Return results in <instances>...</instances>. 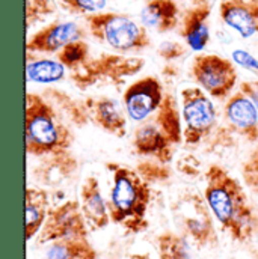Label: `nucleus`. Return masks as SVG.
Here are the masks:
<instances>
[{"instance_id":"1","label":"nucleus","mask_w":258,"mask_h":259,"mask_svg":"<svg viewBox=\"0 0 258 259\" xmlns=\"http://www.w3.org/2000/svg\"><path fill=\"white\" fill-rule=\"evenodd\" d=\"M204 197L207 205L233 241L249 243L258 231L255 214L245 187L225 167L213 163L205 170Z\"/></svg>"},{"instance_id":"2","label":"nucleus","mask_w":258,"mask_h":259,"mask_svg":"<svg viewBox=\"0 0 258 259\" xmlns=\"http://www.w3.org/2000/svg\"><path fill=\"white\" fill-rule=\"evenodd\" d=\"M106 167L112 174V186L109 192L110 222L123 226L129 234H140L148 229L146 219L151 202L150 184L129 166L120 163H107Z\"/></svg>"},{"instance_id":"3","label":"nucleus","mask_w":258,"mask_h":259,"mask_svg":"<svg viewBox=\"0 0 258 259\" xmlns=\"http://www.w3.org/2000/svg\"><path fill=\"white\" fill-rule=\"evenodd\" d=\"M24 140L26 154L40 158L66 152L74 143V134L43 94H26Z\"/></svg>"},{"instance_id":"4","label":"nucleus","mask_w":258,"mask_h":259,"mask_svg":"<svg viewBox=\"0 0 258 259\" xmlns=\"http://www.w3.org/2000/svg\"><path fill=\"white\" fill-rule=\"evenodd\" d=\"M181 119L175 95L166 94L159 110L146 121L137 124L133 131V152L139 157L169 164L175 146L183 142Z\"/></svg>"},{"instance_id":"5","label":"nucleus","mask_w":258,"mask_h":259,"mask_svg":"<svg viewBox=\"0 0 258 259\" xmlns=\"http://www.w3.org/2000/svg\"><path fill=\"white\" fill-rule=\"evenodd\" d=\"M88 32L94 39L107 46L120 55L137 53L151 47L146 27L127 14L98 12L85 17Z\"/></svg>"},{"instance_id":"6","label":"nucleus","mask_w":258,"mask_h":259,"mask_svg":"<svg viewBox=\"0 0 258 259\" xmlns=\"http://www.w3.org/2000/svg\"><path fill=\"white\" fill-rule=\"evenodd\" d=\"M222 125L208 139L207 152H219L237 146L242 139L248 143H258V109L240 91L233 94L224 104Z\"/></svg>"},{"instance_id":"7","label":"nucleus","mask_w":258,"mask_h":259,"mask_svg":"<svg viewBox=\"0 0 258 259\" xmlns=\"http://www.w3.org/2000/svg\"><path fill=\"white\" fill-rule=\"evenodd\" d=\"M172 214L181 234L198 249H213L219 246V237L204 194L188 190L178 196L172 205Z\"/></svg>"},{"instance_id":"8","label":"nucleus","mask_w":258,"mask_h":259,"mask_svg":"<svg viewBox=\"0 0 258 259\" xmlns=\"http://www.w3.org/2000/svg\"><path fill=\"white\" fill-rule=\"evenodd\" d=\"M143 65L145 62L140 58H130L120 53H101L98 56H91L86 64L71 71L69 77L80 91L100 84L120 88L127 78L136 75Z\"/></svg>"},{"instance_id":"9","label":"nucleus","mask_w":258,"mask_h":259,"mask_svg":"<svg viewBox=\"0 0 258 259\" xmlns=\"http://www.w3.org/2000/svg\"><path fill=\"white\" fill-rule=\"evenodd\" d=\"M181 118L186 146H198L208 140L217 125V110L211 97L198 86L181 91Z\"/></svg>"},{"instance_id":"10","label":"nucleus","mask_w":258,"mask_h":259,"mask_svg":"<svg viewBox=\"0 0 258 259\" xmlns=\"http://www.w3.org/2000/svg\"><path fill=\"white\" fill-rule=\"evenodd\" d=\"M191 77L207 95L227 101L237 84L239 74L233 61L219 55H198L191 64Z\"/></svg>"},{"instance_id":"11","label":"nucleus","mask_w":258,"mask_h":259,"mask_svg":"<svg viewBox=\"0 0 258 259\" xmlns=\"http://www.w3.org/2000/svg\"><path fill=\"white\" fill-rule=\"evenodd\" d=\"M88 222L82 212L80 202L68 199L50 208L46 223L36 235V243L43 246L61 240H88Z\"/></svg>"},{"instance_id":"12","label":"nucleus","mask_w":258,"mask_h":259,"mask_svg":"<svg viewBox=\"0 0 258 259\" xmlns=\"http://www.w3.org/2000/svg\"><path fill=\"white\" fill-rule=\"evenodd\" d=\"M162 81L154 75H145L131 83L124 91L123 104L127 118L133 122H143L151 118L165 100Z\"/></svg>"},{"instance_id":"13","label":"nucleus","mask_w":258,"mask_h":259,"mask_svg":"<svg viewBox=\"0 0 258 259\" xmlns=\"http://www.w3.org/2000/svg\"><path fill=\"white\" fill-rule=\"evenodd\" d=\"M85 30L74 21H53L36 30L26 42V53L58 55L69 42L83 39Z\"/></svg>"},{"instance_id":"14","label":"nucleus","mask_w":258,"mask_h":259,"mask_svg":"<svg viewBox=\"0 0 258 259\" xmlns=\"http://www.w3.org/2000/svg\"><path fill=\"white\" fill-rule=\"evenodd\" d=\"M211 0H191V6L183 12L180 36L189 49L204 50L210 42Z\"/></svg>"},{"instance_id":"15","label":"nucleus","mask_w":258,"mask_h":259,"mask_svg":"<svg viewBox=\"0 0 258 259\" xmlns=\"http://www.w3.org/2000/svg\"><path fill=\"white\" fill-rule=\"evenodd\" d=\"M79 170V160L71 152H61L43 157L41 161L33 167L32 177L43 187L58 189L65 184Z\"/></svg>"},{"instance_id":"16","label":"nucleus","mask_w":258,"mask_h":259,"mask_svg":"<svg viewBox=\"0 0 258 259\" xmlns=\"http://www.w3.org/2000/svg\"><path fill=\"white\" fill-rule=\"evenodd\" d=\"M219 15L224 24L242 38L258 33V0H220Z\"/></svg>"},{"instance_id":"17","label":"nucleus","mask_w":258,"mask_h":259,"mask_svg":"<svg viewBox=\"0 0 258 259\" xmlns=\"http://www.w3.org/2000/svg\"><path fill=\"white\" fill-rule=\"evenodd\" d=\"M85 103L89 113V121L95 127L115 137H124L127 134V119L112 98L88 97Z\"/></svg>"},{"instance_id":"18","label":"nucleus","mask_w":258,"mask_h":259,"mask_svg":"<svg viewBox=\"0 0 258 259\" xmlns=\"http://www.w3.org/2000/svg\"><path fill=\"white\" fill-rule=\"evenodd\" d=\"M80 208L82 212L91 226V229H104L109 222V208H107V200L101 193L100 183L95 177H88L82 187H80Z\"/></svg>"},{"instance_id":"19","label":"nucleus","mask_w":258,"mask_h":259,"mask_svg":"<svg viewBox=\"0 0 258 259\" xmlns=\"http://www.w3.org/2000/svg\"><path fill=\"white\" fill-rule=\"evenodd\" d=\"M139 17L143 27L157 33H168L180 24V8L175 0H148Z\"/></svg>"},{"instance_id":"20","label":"nucleus","mask_w":258,"mask_h":259,"mask_svg":"<svg viewBox=\"0 0 258 259\" xmlns=\"http://www.w3.org/2000/svg\"><path fill=\"white\" fill-rule=\"evenodd\" d=\"M50 211V196L46 189L27 187L24 197L26 241H30L43 229Z\"/></svg>"},{"instance_id":"21","label":"nucleus","mask_w":258,"mask_h":259,"mask_svg":"<svg viewBox=\"0 0 258 259\" xmlns=\"http://www.w3.org/2000/svg\"><path fill=\"white\" fill-rule=\"evenodd\" d=\"M43 97L55 106V109H58L61 112V115H64L66 119H69V122H72L76 127H85L89 121V113L86 109V103L85 100H76L72 98L69 94H66L61 89L56 88H49L43 92Z\"/></svg>"},{"instance_id":"22","label":"nucleus","mask_w":258,"mask_h":259,"mask_svg":"<svg viewBox=\"0 0 258 259\" xmlns=\"http://www.w3.org/2000/svg\"><path fill=\"white\" fill-rule=\"evenodd\" d=\"M65 68L58 59L38 58L35 53H26V75L29 81L50 84L65 77Z\"/></svg>"},{"instance_id":"23","label":"nucleus","mask_w":258,"mask_h":259,"mask_svg":"<svg viewBox=\"0 0 258 259\" xmlns=\"http://www.w3.org/2000/svg\"><path fill=\"white\" fill-rule=\"evenodd\" d=\"M43 259H98L89 240H61L49 246Z\"/></svg>"},{"instance_id":"24","label":"nucleus","mask_w":258,"mask_h":259,"mask_svg":"<svg viewBox=\"0 0 258 259\" xmlns=\"http://www.w3.org/2000/svg\"><path fill=\"white\" fill-rule=\"evenodd\" d=\"M159 259H194L191 241L174 231H163L156 237Z\"/></svg>"},{"instance_id":"25","label":"nucleus","mask_w":258,"mask_h":259,"mask_svg":"<svg viewBox=\"0 0 258 259\" xmlns=\"http://www.w3.org/2000/svg\"><path fill=\"white\" fill-rule=\"evenodd\" d=\"M91 49L89 44L85 42L83 39L69 42L68 46H65L64 49L56 55V59L64 65L66 69L76 71L77 68H80L83 64H86V61L91 58Z\"/></svg>"},{"instance_id":"26","label":"nucleus","mask_w":258,"mask_h":259,"mask_svg":"<svg viewBox=\"0 0 258 259\" xmlns=\"http://www.w3.org/2000/svg\"><path fill=\"white\" fill-rule=\"evenodd\" d=\"M136 172L148 184H153V183L163 184L172 177V170H171L169 164H163V163H160L157 160H151V158L139 161L136 166Z\"/></svg>"},{"instance_id":"27","label":"nucleus","mask_w":258,"mask_h":259,"mask_svg":"<svg viewBox=\"0 0 258 259\" xmlns=\"http://www.w3.org/2000/svg\"><path fill=\"white\" fill-rule=\"evenodd\" d=\"M53 14H55L53 0H26V5H24L26 29H30L33 24L44 21L47 17Z\"/></svg>"},{"instance_id":"28","label":"nucleus","mask_w":258,"mask_h":259,"mask_svg":"<svg viewBox=\"0 0 258 259\" xmlns=\"http://www.w3.org/2000/svg\"><path fill=\"white\" fill-rule=\"evenodd\" d=\"M240 175L245 187L258 197V143L243 160L240 166Z\"/></svg>"},{"instance_id":"29","label":"nucleus","mask_w":258,"mask_h":259,"mask_svg":"<svg viewBox=\"0 0 258 259\" xmlns=\"http://www.w3.org/2000/svg\"><path fill=\"white\" fill-rule=\"evenodd\" d=\"M69 14L77 15H91L103 12V9L107 5V0H59Z\"/></svg>"},{"instance_id":"30","label":"nucleus","mask_w":258,"mask_h":259,"mask_svg":"<svg viewBox=\"0 0 258 259\" xmlns=\"http://www.w3.org/2000/svg\"><path fill=\"white\" fill-rule=\"evenodd\" d=\"M188 53L186 47L177 41H166V42H162L157 49V55L166 61V62H172V61H177L180 58H183L185 55Z\"/></svg>"},{"instance_id":"31","label":"nucleus","mask_w":258,"mask_h":259,"mask_svg":"<svg viewBox=\"0 0 258 259\" xmlns=\"http://www.w3.org/2000/svg\"><path fill=\"white\" fill-rule=\"evenodd\" d=\"M233 59L239 65H242L243 68L258 71V61L254 56H251L248 52H245V50H236L233 53Z\"/></svg>"},{"instance_id":"32","label":"nucleus","mask_w":258,"mask_h":259,"mask_svg":"<svg viewBox=\"0 0 258 259\" xmlns=\"http://www.w3.org/2000/svg\"><path fill=\"white\" fill-rule=\"evenodd\" d=\"M239 91L246 95L254 106L258 109V80H252V81H242L239 86Z\"/></svg>"},{"instance_id":"33","label":"nucleus","mask_w":258,"mask_h":259,"mask_svg":"<svg viewBox=\"0 0 258 259\" xmlns=\"http://www.w3.org/2000/svg\"><path fill=\"white\" fill-rule=\"evenodd\" d=\"M129 259H151L150 255H143V253H134V255H130Z\"/></svg>"}]
</instances>
